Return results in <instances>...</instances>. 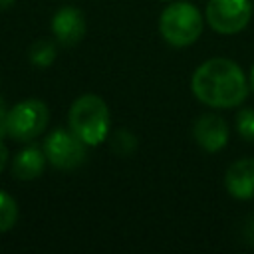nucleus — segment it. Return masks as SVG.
<instances>
[{
    "label": "nucleus",
    "mask_w": 254,
    "mask_h": 254,
    "mask_svg": "<svg viewBox=\"0 0 254 254\" xmlns=\"http://www.w3.org/2000/svg\"><path fill=\"white\" fill-rule=\"evenodd\" d=\"M192 93L208 107H236L248 95V81L242 67L226 58H212L200 64L190 79Z\"/></svg>",
    "instance_id": "obj_1"
},
{
    "label": "nucleus",
    "mask_w": 254,
    "mask_h": 254,
    "mask_svg": "<svg viewBox=\"0 0 254 254\" xmlns=\"http://www.w3.org/2000/svg\"><path fill=\"white\" fill-rule=\"evenodd\" d=\"M67 123H69V129L87 147H95L107 137V131H109L107 103L95 93L79 95L69 107Z\"/></svg>",
    "instance_id": "obj_2"
},
{
    "label": "nucleus",
    "mask_w": 254,
    "mask_h": 254,
    "mask_svg": "<svg viewBox=\"0 0 254 254\" xmlns=\"http://www.w3.org/2000/svg\"><path fill=\"white\" fill-rule=\"evenodd\" d=\"M159 32L167 44L187 48L198 40L202 32V16L198 8L189 2H173L161 14Z\"/></svg>",
    "instance_id": "obj_3"
},
{
    "label": "nucleus",
    "mask_w": 254,
    "mask_h": 254,
    "mask_svg": "<svg viewBox=\"0 0 254 254\" xmlns=\"http://www.w3.org/2000/svg\"><path fill=\"white\" fill-rule=\"evenodd\" d=\"M50 111L40 99H24L8 111L6 133L16 141H32L48 127Z\"/></svg>",
    "instance_id": "obj_4"
},
{
    "label": "nucleus",
    "mask_w": 254,
    "mask_h": 254,
    "mask_svg": "<svg viewBox=\"0 0 254 254\" xmlns=\"http://www.w3.org/2000/svg\"><path fill=\"white\" fill-rule=\"evenodd\" d=\"M85 143L69 129H56L46 137L44 155L50 165L62 171L77 169L85 161Z\"/></svg>",
    "instance_id": "obj_5"
},
{
    "label": "nucleus",
    "mask_w": 254,
    "mask_h": 254,
    "mask_svg": "<svg viewBox=\"0 0 254 254\" xmlns=\"http://www.w3.org/2000/svg\"><path fill=\"white\" fill-rule=\"evenodd\" d=\"M252 16L248 0H210L206 6V20L218 34H238L246 28Z\"/></svg>",
    "instance_id": "obj_6"
},
{
    "label": "nucleus",
    "mask_w": 254,
    "mask_h": 254,
    "mask_svg": "<svg viewBox=\"0 0 254 254\" xmlns=\"http://www.w3.org/2000/svg\"><path fill=\"white\" fill-rule=\"evenodd\" d=\"M52 32L58 44L65 48H73L85 36V18L77 8L64 6L52 18Z\"/></svg>",
    "instance_id": "obj_7"
},
{
    "label": "nucleus",
    "mask_w": 254,
    "mask_h": 254,
    "mask_svg": "<svg viewBox=\"0 0 254 254\" xmlns=\"http://www.w3.org/2000/svg\"><path fill=\"white\" fill-rule=\"evenodd\" d=\"M192 135L204 151L214 153L228 143V125L218 113H204L194 121Z\"/></svg>",
    "instance_id": "obj_8"
},
{
    "label": "nucleus",
    "mask_w": 254,
    "mask_h": 254,
    "mask_svg": "<svg viewBox=\"0 0 254 254\" xmlns=\"http://www.w3.org/2000/svg\"><path fill=\"white\" fill-rule=\"evenodd\" d=\"M224 185L234 198H254V159L244 157L234 161L226 171Z\"/></svg>",
    "instance_id": "obj_9"
},
{
    "label": "nucleus",
    "mask_w": 254,
    "mask_h": 254,
    "mask_svg": "<svg viewBox=\"0 0 254 254\" xmlns=\"http://www.w3.org/2000/svg\"><path fill=\"white\" fill-rule=\"evenodd\" d=\"M46 161L48 159L44 151H40L38 147H26L16 155L12 163V173L20 181H34L44 173Z\"/></svg>",
    "instance_id": "obj_10"
},
{
    "label": "nucleus",
    "mask_w": 254,
    "mask_h": 254,
    "mask_svg": "<svg viewBox=\"0 0 254 254\" xmlns=\"http://www.w3.org/2000/svg\"><path fill=\"white\" fill-rule=\"evenodd\" d=\"M56 60V44L50 40H38L30 48V62L38 67H48Z\"/></svg>",
    "instance_id": "obj_11"
},
{
    "label": "nucleus",
    "mask_w": 254,
    "mask_h": 254,
    "mask_svg": "<svg viewBox=\"0 0 254 254\" xmlns=\"http://www.w3.org/2000/svg\"><path fill=\"white\" fill-rule=\"evenodd\" d=\"M16 220H18V204H16V200L8 192L0 190V232L10 230L16 224Z\"/></svg>",
    "instance_id": "obj_12"
},
{
    "label": "nucleus",
    "mask_w": 254,
    "mask_h": 254,
    "mask_svg": "<svg viewBox=\"0 0 254 254\" xmlns=\"http://www.w3.org/2000/svg\"><path fill=\"white\" fill-rule=\"evenodd\" d=\"M236 129H238V135L242 139L254 143V109L252 107H246V109L238 111V115H236Z\"/></svg>",
    "instance_id": "obj_13"
},
{
    "label": "nucleus",
    "mask_w": 254,
    "mask_h": 254,
    "mask_svg": "<svg viewBox=\"0 0 254 254\" xmlns=\"http://www.w3.org/2000/svg\"><path fill=\"white\" fill-rule=\"evenodd\" d=\"M137 147V139L129 133V131H117L115 137H113V149L119 153V155H129L133 153Z\"/></svg>",
    "instance_id": "obj_14"
},
{
    "label": "nucleus",
    "mask_w": 254,
    "mask_h": 254,
    "mask_svg": "<svg viewBox=\"0 0 254 254\" xmlns=\"http://www.w3.org/2000/svg\"><path fill=\"white\" fill-rule=\"evenodd\" d=\"M6 121H8V109H6L4 101L0 99V139L6 135Z\"/></svg>",
    "instance_id": "obj_15"
},
{
    "label": "nucleus",
    "mask_w": 254,
    "mask_h": 254,
    "mask_svg": "<svg viewBox=\"0 0 254 254\" xmlns=\"http://www.w3.org/2000/svg\"><path fill=\"white\" fill-rule=\"evenodd\" d=\"M6 165H8V147L0 139V173L6 169Z\"/></svg>",
    "instance_id": "obj_16"
},
{
    "label": "nucleus",
    "mask_w": 254,
    "mask_h": 254,
    "mask_svg": "<svg viewBox=\"0 0 254 254\" xmlns=\"http://www.w3.org/2000/svg\"><path fill=\"white\" fill-rule=\"evenodd\" d=\"M14 2H16V0H0V10H4V8H10Z\"/></svg>",
    "instance_id": "obj_17"
},
{
    "label": "nucleus",
    "mask_w": 254,
    "mask_h": 254,
    "mask_svg": "<svg viewBox=\"0 0 254 254\" xmlns=\"http://www.w3.org/2000/svg\"><path fill=\"white\" fill-rule=\"evenodd\" d=\"M250 87H252V91H254V67H252V71H250Z\"/></svg>",
    "instance_id": "obj_18"
},
{
    "label": "nucleus",
    "mask_w": 254,
    "mask_h": 254,
    "mask_svg": "<svg viewBox=\"0 0 254 254\" xmlns=\"http://www.w3.org/2000/svg\"><path fill=\"white\" fill-rule=\"evenodd\" d=\"M250 240H252V244H254V224H252V230H250Z\"/></svg>",
    "instance_id": "obj_19"
}]
</instances>
